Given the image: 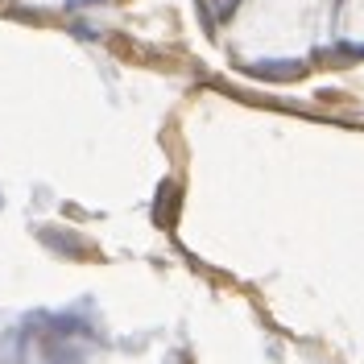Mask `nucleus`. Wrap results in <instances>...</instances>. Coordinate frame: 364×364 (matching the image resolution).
Listing matches in <instances>:
<instances>
[{"instance_id": "obj_3", "label": "nucleus", "mask_w": 364, "mask_h": 364, "mask_svg": "<svg viewBox=\"0 0 364 364\" xmlns=\"http://www.w3.org/2000/svg\"><path fill=\"white\" fill-rule=\"evenodd\" d=\"M79 4H87V0H70V9H79Z\"/></svg>"}, {"instance_id": "obj_2", "label": "nucleus", "mask_w": 364, "mask_h": 364, "mask_svg": "<svg viewBox=\"0 0 364 364\" xmlns=\"http://www.w3.org/2000/svg\"><path fill=\"white\" fill-rule=\"evenodd\" d=\"M207 4H211V9H215V17H232V13H236V4H240V0H207Z\"/></svg>"}, {"instance_id": "obj_1", "label": "nucleus", "mask_w": 364, "mask_h": 364, "mask_svg": "<svg viewBox=\"0 0 364 364\" xmlns=\"http://www.w3.org/2000/svg\"><path fill=\"white\" fill-rule=\"evenodd\" d=\"M298 70H302L298 63H257L252 75H261V79H294Z\"/></svg>"}]
</instances>
